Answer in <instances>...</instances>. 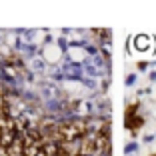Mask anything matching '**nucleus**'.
<instances>
[{
	"label": "nucleus",
	"mask_w": 156,
	"mask_h": 156,
	"mask_svg": "<svg viewBox=\"0 0 156 156\" xmlns=\"http://www.w3.org/2000/svg\"><path fill=\"white\" fill-rule=\"evenodd\" d=\"M132 50L134 52H140V54H148L152 48V36H148V34H136V36L132 38Z\"/></svg>",
	"instance_id": "obj_1"
},
{
	"label": "nucleus",
	"mask_w": 156,
	"mask_h": 156,
	"mask_svg": "<svg viewBox=\"0 0 156 156\" xmlns=\"http://www.w3.org/2000/svg\"><path fill=\"white\" fill-rule=\"evenodd\" d=\"M136 114H140V104H138V102H130V104L124 108V120L134 118Z\"/></svg>",
	"instance_id": "obj_2"
},
{
	"label": "nucleus",
	"mask_w": 156,
	"mask_h": 156,
	"mask_svg": "<svg viewBox=\"0 0 156 156\" xmlns=\"http://www.w3.org/2000/svg\"><path fill=\"white\" fill-rule=\"evenodd\" d=\"M40 150L44 152L46 156H56L60 152V144H56V142H44Z\"/></svg>",
	"instance_id": "obj_3"
},
{
	"label": "nucleus",
	"mask_w": 156,
	"mask_h": 156,
	"mask_svg": "<svg viewBox=\"0 0 156 156\" xmlns=\"http://www.w3.org/2000/svg\"><path fill=\"white\" fill-rule=\"evenodd\" d=\"M40 152V146L38 144H30V146H24V156H36Z\"/></svg>",
	"instance_id": "obj_4"
}]
</instances>
